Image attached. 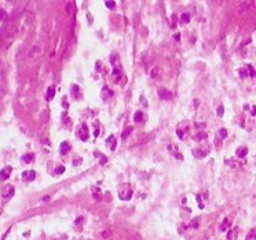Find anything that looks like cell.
<instances>
[{
	"mask_svg": "<svg viewBox=\"0 0 256 240\" xmlns=\"http://www.w3.org/2000/svg\"><path fill=\"white\" fill-rule=\"evenodd\" d=\"M11 171L13 168L11 167H4V168H1L0 171V181H6L10 178V174H11Z\"/></svg>",
	"mask_w": 256,
	"mask_h": 240,
	"instance_id": "1",
	"label": "cell"
},
{
	"mask_svg": "<svg viewBox=\"0 0 256 240\" xmlns=\"http://www.w3.org/2000/svg\"><path fill=\"white\" fill-rule=\"evenodd\" d=\"M14 195V188L13 186H10V185H7L3 188L1 190V196H3V199H8V197H11Z\"/></svg>",
	"mask_w": 256,
	"mask_h": 240,
	"instance_id": "2",
	"label": "cell"
},
{
	"mask_svg": "<svg viewBox=\"0 0 256 240\" xmlns=\"http://www.w3.org/2000/svg\"><path fill=\"white\" fill-rule=\"evenodd\" d=\"M36 178V172L33 170H28V171H25L24 174H22V179L24 181H26V182H29V181H33Z\"/></svg>",
	"mask_w": 256,
	"mask_h": 240,
	"instance_id": "3",
	"label": "cell"
},
{
	"mask_svg": "<svg viewBox=\"0 0 256 240\" xmlns=\"http://www.w3.org/2000/svg\"><path fill=\"white\" fill-rule=\"evenodd\" d=\"M79 137H80L83 141H87L88 139V127L86 124H81L80 130H79Z\"/></svg>",
	"mask_w": 256,
	"mask_h": 240,
	"instance_id": "4",
	"label": "cell"
},
{
	"mask_svg": "<svg viewBox=\"0 0 256 240\" xmlns=\"http://www.w3.org/2000/svg\"><path fill=\"white\" fill-rule=\"evenodd\" d=\"M158 97L161 98V100H165V101H168L172 98V94L169 93L168 90H164V89H160L158 90Z\"/></svg>",
	"mask_w": 256,
	"mask_h": 240,
	"instance_id": "5",
	"label": "cell"
},
{
	"mask_svg": "<svg viewBox=\"0 0 256 240\" xmlns=\"http://www.w3.org/2000/svg\"><path fill=\"white\" fill-rule=\"evenodd\" d=\"M119 197L121 199V200H130V199L132 197V190L127 189V190H124V192H120L119 190Z\"/></svg>",
	"mask_w": 256,
	"mask_h": 240,
	"instance_id": "6",
	"label": "cell"
},
{
	"mask_svg": "<svg viewBox=\"0 0 256 240\" xmlns=\"http://www.w3.org/2000/svg\"><path fill=\"white\" fill-rule=\"evenodd\" d=\"M246 153H248V148H245V146H240L236 151V155H237L238 158H245Z\"/></svg>",
	"mask_w": 256,
	"mask_h": 240,
	"instance_id": "7",
	"label": "cell"
},
{
	"mask_svg": "<svg viewBox=\"0 0 256 240\" xmlns=\"http://www.w3.org/2000/svg\"><path fill=\"white\" fill-rule=\"evenodd\" d=\"M229 228H230V220H229V218H225V220H223V222L220 224L219 229H220V232H226Z\"/></svg>",
	"mask_w": 256,
	"mask_h": 240,
	"instance_id": "8",
	"label": "cell"
},
{
	"mask_svg": "<svg viewBox=\"0 0 256 240\" xmlns=\"http://www.w3.org/2000/svg\"><path fill=\"white\" fill-rule=\"evenodd\" d=\"M54 95H55V89H54V86H51V87H48L47 89V101H51L52 98H54Z\"/></svg>",
	"mask_w": 256,
	"mask_h": 240,
	"instance_id": "9",
	"label": "cell"
},
{
	"mask_svg": "<svg viewBox=\"0 0 256 240\" xmlns=\"http://www.w3.org/2000/svg\"><path fill=\"white\" fill-rule=\"evenodd\" d=\"M59 151H61L62 155H65V153H68V152L70 151V145H69L68 142H62L61 146H59Z\"/></svg>",
	"mask_w": 256,
	"mask_h": 240,
	"instance_id": "10",
	"label": "cell"
},
{
	"mask_svg": "<svg viewBox=\"0 0 256 240\" xmlns=\"http://www.w3.org/2000/svg\"><path fill=\"white\" fill-rule=\"evenodd\" d=\"M142 119H143V113H142L141 110L135 112V115H134V120H135V123H141Z\"/></svg>",
	"mask_w": 256,
	"mask_h": 240,
	"instance_id": "11",
	"label": "cell"
},
{
	"mask_svg": "<svg viewBox=\"0 0 256 240\" xmlns=\"http://www.w3.org/2000/svg\"><path fill=\"white\" fill-rule=\"evenodd\" d=\"M110 142V149L114 151L116 149V139H114V135H110L109 138H107V144Z\"/></svg>",
	"mask_w": 256,
	"mask_h": 240,
	"instance_id": "12",
	"label": "cell"
},
{
	"mask_svg": "<svg viewBox=\"0 0 256 240\" xmlns=\"http://www.w3.org/2000/svg\"><path fill=\"white\" fill-rule=\"evenodd\" d=\"M33 159H35V156H33L32 153H28V155H24V156H22V162H25V163H31Z\"/></svg>",
	"mask_w": 256,
	"mask_h": 240,
	"instance_id": "13",
	"label": "cell"
},
{
	"mask_svg": "<svg viewBox=\"0 0 256 240\" xmlns=\"http://www.w3.org/2000/svg\"><path fill=\"white\" fill-rule=\"evenodd\" d=\"M131 131H132V127H127L124 131H123V134H121V138H123V139H127V138H128V135L131 134Z\"/></svg>",
	"mask_w": 256,
	"mask_h": 240,
	"instance_id": "14",
	"label": "cell"
},
{
	"mask_svg": "<svg viewBox=\"0 0 256 240\" xmlns=\"http://www.w3.org/2000/svg\"><path fill=\"white\" fill-rule=\"evenodd\" d=\"M181 21L183 22V24H187V22H190V14H182Z\"/></svg>",
	"mask_w": 256,
	"mask_h": 240,
	"instance_id": "15",
	"label": "cell"
},
{
	"mask_svg": "<svg viewBox=\"0 0 256 240\" xmlns=\"http://www.w3.org/2000/svg\"><path fill=\"white\" fill-rule=\"evenodd\" d=\"M198 225H200V220L198 218H196V220H193V221L190 222V228H193V229H196Z\"/></svg>",
	"mask_w": 256,
	"mask_h": 240,
	"instance_id": "16",
	"label": "cell"
},
{
	"mask_svg": "<svg viewBox=\"0 0 256 240\" xmlns=\"http://www.w3.org/2000/svg\"><path fill=\"white\" fill-rule=\"evenodd\" d=\"M248 4H249V1H244L242 4H240V8H238V14H241V13H242L244 10L246 8V6H248Z\"/></svg>",
	"mask_w": 256,
	"mask_h": 240,
	"instance_id": "17",
	"label": "cell"
},
{
	"mask_svg": "<svg viewBox=\"0 0 256 240\" xmlns=\"http://www.w3.org/2000/svg\"><path fill=\"white\" fill-rule=\"evenodd\" d=\"M216 113H218L219 117H223V115H225V108H223V105H220V106L218 108V110H216Z\"/></svg>",
	"mask_w": 256,
	"mask_h": 240,
	"instance_id": "18",
	"label": "cell"
},
{
	"mask_svg": "<svg viewBox=\"0 0 256 240\" xmlns=\"http://www.w3.org/2000/svg\"><path fill=\"white\" fill-rule=\"evenodd\" d=\"M110 236H112V232H110L109 229H106V230L102 232V239H109Z\"/></svg>",
	"mask_w": 256,
	"mask_h": 240,
	"instance_id": "19",
	"label": "cell"
},
{
	"mask_svg": "<svg viewBox=\"0 0 256 240\" xmlns=\"http://www.w3.org/2000/svg\"><path fill=\"white\" fill-rule=\"evenodd\" d=\"M246 68H248V70H249V76H251V77H255V76H256L255 69H253L251 65H246Z\"/></svg>",
	"mask_w": 256,
	"mask_h": 240,
	"instance_id": "20",
	"label": "cell"
},
{
	"mask_svg": "<svg viewBox=\"0 0 256 240\" xmlns=\"http://www.w3.org/2000/svg\"><path fill=\"white\" fill-rule=\"evenodd\" d=\"M7 17H8V15H7V13H6V11L0 8V21H3V19H6Z\"/></svg>",
	"mask_w": 256,
	"mask_h": 240,
	"instance_id": "21",
	"label": "cell"
},
{
	"mask_svg": "<svg viewBox=\"0 0 256 240\" xmlns=\"http://www.w3.org/2000/svg\"><path fill=\"white\" fill-rule=\"evenodd\" d=\"M105 4H106V7H107V8H110V10H113V8H114V6H116V3H114V1H112V0H110V1H106Z\"/></svg>",
	"mask_w": 256,
	"mask_h": 240,
	"instance_id": "22",
	"label": "cell"
},
{
	"mask_svg": "<svg viewBox=\"0 0 256 240\" xmlns=\"http://www.w3.org/2000/svg\"><path fill=\"white\" fill-rule=\"evenodd\" d=\"M219 135H220V138H226V137H227V131H226L225 128H220V131H219Z\"/></svg>",
	"mask_w": 256,
	"mask_h": 240,
	"instance_id": "23",
	"label": "cell"
},
{
	"mask_svg": "<svg viewBox=\"0 0 256 240\" xmlns=\"http://www.w3.org/2000/svg\"><path fill=\"white\" fill-rule=\"evenodd\" d=\"M248 237H252V239H255L256 240V228H253L252 230L249 232V236Z\"/></svg>",
	"mask_w": 256,
	"mask_h": 240,
	"instance_id": "24",
	"label": "cell"
},
{
	"mask_svg": "<svg viewBox=\"0 0 256 240\" xmlns=\"http://www.w3.org/2000/svg\"><path fill=\"white\" fill-rule=\"evenodd\" d=\"M55 172H56V174H62V172H65V167H63V166H59V167H56Z\"/></svg>",
	"mask_w": 256,
	"mask_h": 240,
	"instance_id": "25",
	"label": "cell"
},
{
	"mask_svg": "<svg viewBox=\"0 0 256 240\" xmlns=\"http://www.w3.org/2000/svg\"><path fill=\"white\" fill-rule=\"evenodd\" d=\"M196 199H197V202H198V207H200V209H204V204H202V202H201V196L197 195L196 196Z\"/></svg>",
	"mask_w": 256,
	"mask_h": 240,
	"instance_id": "26",
	"label": "cell"
},
{
	"mask_svg": "<svg viewBox=\"0 0 256 240\" xmlns=\"http://www.w3.org/2000/svg\"><path fill=\"white\" fill-rule=\"evenodd\" d=\"M157 76H158V68H154V69L151 70V77H154V79H156Z\"/></svg>",
	"mask_w": 256,
	"mask_h": 240,
	"instance_id": "27",
	"label": "cell"
},
{
	"mask_svg": "<svg viewBox=\"0 0 256 240\" xmlns=\"http://www.w3.org/2000/svg\"><path fill=\"white\" fill-rule=\"evenodd\" d=\"M68 13L69 14L73 13V1H70V3L68 4Z\"/></svg>",
	"mask_w": 256,
	"mask_h": 240,
	"instance_id": "28",
	"label": "cell"
},
{
	"mask_svg": "<svg viewBox=\"0 0 256 240\" xmlns=\"http://www.w3.org/2000/svg\"><path fill=\"white\" fill-rule=\"evenodd\" d=\"M205 137H206L205 134H204V133H201V134H198V135L196 137V139H198V141H201V139H202V138H205Z\"/></svg>",
	"mask_w": 256,
	"mask_h": 240,
	"instance_id": "29",
	"label": "cell"
},
{
	"mask_svg": "<svg viewBox=\"0 0 256 240\" xmlns=\"http://www.w3.org/2000/svg\"><path fill=\"white\" fill-rule=\"evenodd\" d=\"M196 127H197V128H204V127H205V123H198V124L196 123Z\"/></svg>",
	"mask_w": 256,
	"mask_h": 240,
	"instance_id": "30",
	"label": "cell"
},
{
	"mask_svg": "<svg viewBox=\"0 0 256 240\" xmlns=\"http://www.w3.org/2000/svg\"><path fill=\"white\" fill-rule=\"evenodd\" d=\"M240 76H241V77H245V76H246L245 70H240Z\"/></svg>",
	"mask_w": 256,
	"mask_h": 240,
	"instance_id": "31",
	"label": "cell"
},
{
	"mask_svg": "<svg viewBox=\"0 0 256 240\" xmlns=\"http://www.w3.org/2000/svg\"><path fill=\"white\" fill-rule=\"evenodd\" d=\"M176 133H178V137H179V138H182V137H183V133H182L181 130H178Z\"/></svg>",
	"mask_w": 256,
	"mask_h": 240,
	"instance_id": "32",
	"label": "cell"
},
{
	"mask_svg": "<svg viewBox=\"0 0 256 240\" xmlns=\"http://www.w3.org/2000/svg\"><path fill=\"white\" fill-rule=\"evenodd\" d=\"M231 237H233V232H229V235H227V239L231 240Z\"/></svg>",
	"mask_w": 256,
	"mask_h": 240,
	"instance_id": "33",
	"label": "cell"
},
{
	"mask_svg": "<svg viewBox=\"0 0 256 240\" xmlns=\"http://www.w3.org/2000/svg\"><path fill=\"white\" fill-rule=\"evenodd\" d=\"M81 221H83V217H79V218H77V221H76V224H80Z\"/></svg>",
	"mask_w": 256,
	"mask_h": 240,
	"instance_id": "34",
	"label": "cell"
},
{
	"mask_svg": "<svg viewBox=\"0 0 256 240\" xmlns=\"http://www.w3.org/2000/svg\"><path fill=\"white\" fill-rule=\"evenodd\" d=\"M94 135H95V137H98V135H99V130H98V128H96V130H95Z\"/></svg>",
	"mask_w": 256,
	"mask_h": 240,
	"instance_id": "35",
	"label": "cell"
},
{
	"mask_svg": "<svg viewBox=\"0 0 256 240\" xmlns=\"http://www.w3.org/2000/svg\"><path fill=\"white\" fill-rule=\"evenodd\" d=\"M252 115H256V106L252 108Z\"/></svg>",
	"mask_w": 256,
	"mask_h": 240,
	"instance_id": "36",
	"label": "cell"
}]
</instances>
